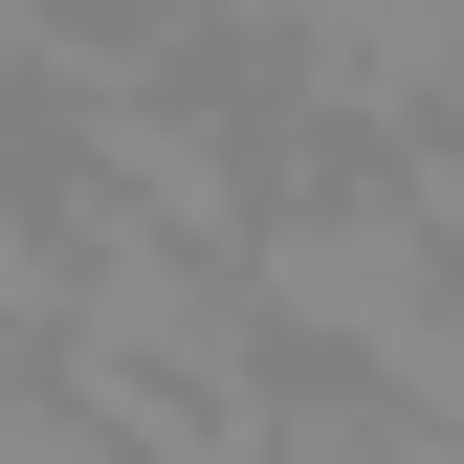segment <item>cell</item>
Listing matches in <instances>:
<instances>
[{
    "mask_svg": "<svg viewBox=\"0 0 464 464\" xmlns=\"http://www.w3.org/2000/svg\"><path fill=\"white\" fill-rule=\"evenodd\" d=\"M244 464H442V442L398 420L376 376H332V354H287V376L244 398Z\"/></svg>",
    "mask_w": 464,
    "mask_h": 464,
    "instance_id": "obj_1",
    "label": "cell"
},
{
    "mask_svg": "<svg viewBox=\"0 0 464 464\" xmlns=\"http://www.w3.org/2000/svg\"><path fill=\"white\" fill-rule=\"evenodd\" d=\"M44 310H67V199H0V354H44Z\"/></svg>",
    "mask_w": 464,
    "mask_h": 464,
    "instance_id": "obj_2",
    "label": "cell"
},
{
    "mask_svg": "<svg viewBox=\"0 0 464 464\" xmlns=\"http://www.w3.org/2000/svg\"><path fill=\"white\" fill-rule=\"evenodd\" d=\"M221 23H244V44H332L354 0H221Z\"/></svg>",
    "mask_w": 464,
    "mask_h": 464,
    "instance_id": "obj_3",
    "label": "cell"
}]
</instances>
